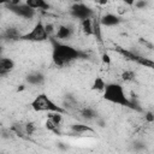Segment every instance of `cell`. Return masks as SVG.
<instances>
[{
  "instance_id": "6da1fadb",
  "label": "cell",
  "mask_w": 154,
  "mask_h": 154,
  "mask_svg": "<svg viewBox=\"0 0 154 154\" xmlns=\"http://www.w3.org/2000/svg\"><path fill=\"white\" fill-rule=\"evenodd\" d=\"M49 40L52 43V60L53 64L58 67H65L78 59L88 57L87 53L77 49L71 45L58 41L54 37H49Z\"/></svg>"
},
{
  "instance_id": "7a4b0ae2",
  "label": "cell",
  "mask_w": 154,
  "mask_h": 154,
  "mask_svg": "<svg viewBox=\"0 0 154 154\" xmlns=\"http://www.w3.org/2000/svg\"><path fill=\"white\" fill-rule=\"evenodd\" d=\"M102 97L111 103H116V105L128 107L131 109L141 111V108L137 107V105L126 96L124 88L119 83H106V87L102 91Z\"/></svg>"
},
{
  "instance_id": "3957f363",
  "label": "cell",
  "mask_w": 154,
  "mask_h": 154,
  "mask_svg": "<svg viewBox=\"0 0 154 154\" xmlns=\"http://www.w3.org/2000/svg\"><path fill=\"white\" fill-rule=\"evenodd\" d=\"M31 108L35 112H47V113H66V109L59 105H57L47 94L41 93L36 95L30 102Z\"/></svg>"
},
{
  "instance_id": "277c9868",
  "label": "cell",
  "mask_w": 154,
  "mask_h": 154,
  "mask_svg": "<svg viewBox=\"0 0 154 154\" xmlns=\"http://www.w3.org/2000/svg\"><path fill=\"white\" fill-rule=\"evenodd\" d=\"M46 40H49V36L46 31L45 24L38 20L30 31L24 32L20 37V41H29V42H43Z\"/></svg>"
},
{
  "instance_id": "5b68a950",
  "label": "cell",
  "mask_w": 154,
  "mask_h": 154,
  "mask_svg": "<svg viewBox=\"0 0 154 154\" xmlns=\"http://www.w3.org/2000/svg\"><path fill=\"white\" fill-rule=\"evenodd\" d=\"M5 6L12 12L14 13L16 16L23 18V19H32L36 14V11L32 10L30 6H28L25 2H22V1H8L5 4Z\"/></svg>"
},
{
  "instance_id": "8992f818",
  "label": "cell",
  "mask_w": 154,
  "mask_h": 154,
  "mask_svg": "<svg viewBox=\"0 0 154 154\" xmlns=\"http://www.w3.org/2000/svg\"><path fill=\"white\" fill-rule=\"evenodd\" d=\"M70 16L79 22L85 19H93L94 10L84 2H75L70 7Z\"/></svg>"
},
{
  "instance_id": "52a82bcc",
  "label": "cell",
  "mask_w": 154,
  "mask_h": 154,
  "mask_svg": "<svg viewBox=\"0 0 154 154\" xmlns=\"http://www.w3.org/2000/svg\"><path fill=\"white\" fill-rule=\"evenodd\" d=\"M22 35H23V32H20V30L17 26H7L1 32L0 36H1V40L13 42V41H20Z\"/></svg>"
},
{
  "instance_id": "ba28073f",
  "label": "cell",
  "mask_w": 154,
  "mask_h": 154,
  "mask_svg": "<svg viewBox=\"0 0 154 154\" xmlns=\"http://www.w3.org/2000/svg\"><path fill=\"white\" fill-rule=\"evenodd\" d=\"M72 35H73V29H72V26H70V25H59L58 29L55 30L54 36H52V37H54L55 40L63 42V41H65V40L71 38Z\"/></svg>"
},
{
  "instance_id": "9c48e42d",
  "label": "cell",
  "mask_w": 154,
  "mask_h": 154,
  "mask_svg": "<svg viewBox=\"0 0 154 154\" xmlns=\"http://www.w3.org/2000/svg\"><path fill=\"white\" fill-rule=\"evenodd\" d=\"M120 23H122V18L111 12L105 13L99 20V24L102 26H116V25H119Z\"/></svg>"
},
{
  "instance_id": "30bf717a",
  "label": "cell",
  "mask_w": 154,
  "mask_h": 154,
  "mask_svg": "<svg viewBox=\"0 0 154 154\" xmlns=\"http://www.w3.org/2000/svg\"><path fill=\"white\" fill-rule=\"evenodd\" d=\"M14 69V61L7 57H0V76H6Z\"/></svg>"
},
{
  "instance_id": "8fae6325",
  "label": "cell",
  "mask_w": 154,
  "mask_h": 154,
  "mask_svg": "<svg viewBox=\"0 0 154 154\" xmlns=\"http://www.w3.org/2000/svg\"><path fill=\"white\" fill-rule=\"evenodd\" d=\"M25 81L26 83H29L30 85H42L46 81V77L42 72H38V71H35V72H31L29 73L26 77H25Z\"/></svg>"
},
{
  "instance_id": "7c38bea8",
  "label": "cell",
  "mask_w": 154,
  "mask_h": 154,
  "mask_svg": "<svg viewBox=\"0 0 154 154\" xmlns=\"http://www.w3.org/2000/svg\"><path fill=\"white\" fill-rule=\"evenodd\" d=\"M25 4L35 11L36 10H48L51 7L49 4L45 0H28V1H25Z\"/></svg>"
},
{
  "instance_id": "4fadbf2b",
  "label": "cell",
  "mask_w": 154,
  "mask_h": 154,
  "mask_svg": "<svg viewBox=\"0 0 154 154\" xmlns=\"http://www.w3.org/2000/svg\"><path fill=\"white\" fill-rule=\"evenodd\" d=\"M71 131L73 134H84V132H94V129L90 125L82 124V123H76L71 125Z\"/></svg>"
},
{
  "instance_id": "5bb4252c",
  "label": "cell",
  "mask_w": 154,
  "mask_h": 154,
  "mask_svg": "<svg viewBox=\"0 0 154 154\" xmlns=\"http://www.w3.org/2000/svg\"><path fill=\"white\" fill-rule=\"evenodd\" d=\"M81 29L85 35H93L94 26H93V19H85L81 22Z\"/></svg>"
},
{
  "instance_id": "9a60e30c",
  "label": "cell",
  "mask_w": 154,
  "mask_h": 154,
  "mask_svg": "<svg viewBox=\"0 0 154 154\" xmlns=\"http://www.w3.org/2000/svg\"><path fill=\"white\" fill-rule=\"evenodd\" d=\"M81 116L87 119V120H91V119H95L97 118V113L95 112L94 108H90V107H84L81 109Z\"/></svg>"
},
{
  "instance_id": "2e32d148",
  "label": "cell",
  "mask_w": 154,
  "mask_h": 154,
  "mask_svg": "<svg viewBox=\"0 0 154 154\" xmlns=\"http://www.w3.org/2000/svg\"><path fill=\"white\" fill-rule=\"evenodd\" d=\"M106 87V82L102 77H96L91 84V90H96V91H103Z\"/></svg>"
},
{
  "instance_id": "e0dca14e",
  "label": "cell",
  "mask_w": 154,
  "mask_h": 154,
  "mask_svg": "<svg viewBox=\"0 0 154 154\" xmlns=\"http://www.w3.org/2000/svg\"><path fill=\"white\" fill-rule=\"evenodd\" d=\"M48 119L54 123L55 125L60 126L61 122H63V114L61 113H48Z\"/></svg>"
},
{
  "instance_id": "ac0fdd59",
  "label": "cell",
  "mask_w": 154,
  "mask_h": 154,
  "mask_svg": "<svg viewBox=\"0 0 154 154\" xmlns=\"http://www.w3.org/2000/svg\"><path fill=\"white\" fill-rule=\"evenodd\" d=\"M59 128H60V126L55 125V124H54V123H52L49 119H47V120H46V129H47L48 131L60 135V129H59Z\"/></svg>"
},
{
  "instance_id": "d6986e66",
  "label": "cell",
  "mask_w": 154,
  "mask_h": 154,
  "mask_svg": "<svg viewBox=\"0 0 154 154\" xmlns=\"http://www.w3.org/2000/svg\"><path fill=\"white\" fill-rule=\"evenodd\" d=\"M122 78L125 82H131V81L135 79V72L132 70H126V71H124L122 73Z\"/></svg>"
},
{
  "instance_id": "ffe728a7",
  "label": "cell",
  "mask_w": 154,
  "mask_h": 154,
  "mask_svg": "<svg viewBox=\"0 0 154 154\" xmlns=\"http://www.w3.org/2000/svg\"><path fill=\"white\" fill-rule=\"evenodd\" d=\"M24 130H25V134H26L28 136H30V135H32V134L35 132V130H36V125H35L34 123L29 122V123H26V124L24 125Z\"/></svg>"
},
{
  "instance_id": "44dd1931",
  "label": "cell",
  "mask_w": 154,
  "mask_h": 154,
  "mask_svg": "<svg viewBox=\"0 0 154 154\" xmlns=\"http://www.w3.org/2000/svg\"><path fill=\"white\" fill-rule=\"evenodd\" d=\"M134 5H135V7H137V8L142 10V8L147 7L148 1H144V0H138V1H135V2H134Z\"/></svg>"
},
{
  "instance_id": "7402d4cb",
  "label": "cell",
  "mask_w": 154,
  "mask_h": 154,
  "mask_svg": "<svg viewBox=\"0 0 154 154\" xmlns=\"http://www.w3.org/2000/svg\"><path fill=\"white\" fill-rule=\"evenodd\" d=\"M144 118H146V120H147L148 123H153V122H154V116H153V112H152V111H148V112L146 113Z\"/></svg>"
},
{
  "instance_id": "603a6c76",
  "label": "cell",
  "mask_w": 154,
  "mask_h": 154,
  "mask_svg": "<svg viewBox=\"0 0 154 154\" xmlns=\"http://www.w3.org/2000/svg\"><path fill=\"white\" fill-rule=\"evenodd\" d=\"M102 61H103L105 64H107V65L111 64V58H109V55H108L107 53H103V54H102Z\"/></svg>"
},
{
  "instance_id": "cb8c5ba5",
  "label": "cell",
  "mask_w": 154,
  "mask_h": 154,
  "mask_svg": "<svg viewBox=\"0 0 154 154\" xmlns=\"http://www.w3.org/2000/svg\"><path fill=\"white\" fill-rule=\"evenodd\" d=\"M1 51H2V47H1V45H0V54H1ZM1 57V55H0Z\"/></svg>"
},
{
  "instance_id": "d4e9b609",
  "label": "cell",
  "mask_w": 154,
  "mask_h": 154,
  "mask_svg": "<svg viewBox=\"0 0 154 154\" xmlns=\"http://www.w3.org/2000/svg\"><path fill=\"white\" fill-rule=\"evenodd\" d=\"M0 154H4V153H0Z\"/></svg>"
}]
</instances>
